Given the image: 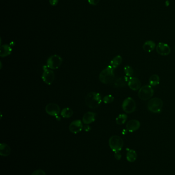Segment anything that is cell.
<instances>
[{"instance_id": "cell-1", "label": "cell", "mask_w": 175, "mask_h": 175, "mask_svg": "<svg viewBox=\"0 0 175 175\" xmlns=\"http://www.w3.org/2000/svg\"><path fill=\"white\" fill-rule=\"evenodd\" d=\"M85 102V104L88 108L92 109H96L102 103V96L100 94L97 92H91L86 95Z\"/></svg>"}, {"instance_id": "cell-2", "label": "cell", "mask_w": 175, "mask_h": 175, "mask_svg": "<svg viewBox=\"0 0 175 175\" xmlns=\"http://www.w3.org/2000/svg\"><path fill=\"white\" fill-rule=\"evenodd\" d=\"M99 80L102 83L104 84L111 83L115 79L114 69L112 66H108L100 73Z\"/></svg>"}, {"instance_id": "cell-3", "label": "cell", "mask_w": 175, "mask_h": 175, "mask_svg": "<svg viewBox=\"0 0 175 175\" xmlns=\"http://www.w3.org/2000/svg\"><path fill=\"white\" fill-rule=\"evenodd\" d=\"M163 102L158 97L152 98L148 103V109L150 112L154 113H159L162 111Z\"/></svg>"}, {"instance_id": "cell-4", "label": "cell", "mask_w": 175, "mask_h": 175, "mask_svg": "<svg viewBox=\"0 0 175 175\" xmlns=\"http://www.w3.org/2000/svg\"><path fill=\"white\" fill-rule=\"evenodd\" d=\"M108 144L111 149L114 152H120L124 145L123 139L117 135H113L111 137L109 138Z\"/></svg>"}, {"instance_id": "cell-5", "label": "cell", "mask_w": 175, "mask_h": 175, "mask_svg": "<svg viewBox=\"0 0 175 175\" xmlns=\"http://www.w3.org/2000/svg\"><path fill=\"white\" fill-rule=\"evenodd\" d=\"M154 89L150 85H145L141 87L138 92V96L140 99L143 101H147L151 99L154 95Z\"/></svg>"}, {"instance_id": "cell-6", "label": "cell", "mask_w": 175, "mask_h": 175, "mask_svg": "<svg viewBox=\"0 0 175 175\" xmlns=\"http://www.w3.org/2000/svg\"><path fill=\"white\" fill-rule=\"evenodd\" d=\"M63 59L60 56L55 54L49 56L47 60V67L51 70L59 69L62 65Z\"/></svg>"}, {"instance_id": "cell-7", "label": "cell", "mask_w": 175, "mask_h": 175, "mask_svg": "<svg viewBox=\"0 0 175 175\" xmlns=\"http://www.w3.org/2000/svg\"><path fill=\"white\" fill-rule=\"evenodd\" d=\"M122 108L124 112L126 113H132L136 110V103L132 98H126L122 103Z\"/></svg>"}, {"instance_id": "cell-8", "label": "cell", "mask_w": 175, "mask_h": 175, "mask_svg": "<svg viewBox=\"0 0 175 175\" xmlns=\"http://www.w3.org/2000/svg\"><path fill=\"white\" fill-rule=\"evenodd\" d=\"M55 78V73L50 69H44L42 75V79L45 83L48 85H52Z\"/></svg>"}, {"instance_id": "cell-9", "label": "cell", "mask_w": 175, "mask_h": 175, "mask_svg": "<svg viewBox=\"0 0 175 175\" xmlns=\"http://www.w3.org/2000/svg\"><path fill=\"white\" fill-rule=\"evenodd\" d=\"M46 113L52 116L57 117L61 112L59 105L56 103H50L45 106Z\"/></svg>"}, {"instance_id": "cell-10", "label": "cell", "mask_w": 175, "mask_h": 175, "mask_svg": "<svg viewBox=\"0 0 175 175\" xmlns=\"http://www.w3.org/2000/svg\"><path fill=\"white\" fill-rule=\"evenodd\" d=\"M82 121L75 120L70 123L69 126V131L73 134H78L83 130V125Z\"/></svg>"}, {"instance_id": "cell-11", "label": "cell", "mask_w": 175, "mask_h": 175, "mask_svg": "<svg viewBox=\"0 0 175 175\" xmlns=\"http://www.w3.org/2000/svg\"><path fill=\"white\" fill-rule=\"evenodd\" d=\"M157 52L162 56H167L171 53V48L167 44L159 43L156 46Z\"/></svg>"}, {"instance_id": "cell-12", "label": "cell", "mask_w": 175, "mask_h": 175, "mask_svg": "<svg viewBox=\"0 0 175 175\" xmlns=\"http://www.w3.org/2000/svg\"><path fill=\"white\" fill-rule=\"evenodd\" d=\"M128 84L129 88L133 91L139 90L141 86V83L139 79L134 77L129 78Z\"/></svg>"}, {"instance_id": "cell-13", "label": "cell", "mask_w": 175, "mask_h": 175, "mask_svg": "<svg viewBox=\"0 0 175 175\" xmlns=\"http://www.w3.org/2000/svg\"><path fill=\"white\" fill-rule=\"evenodd\" d=\"M140 127V122L137 120H131L126 124V128L128 132H132L137 131Z\"/></svg>"}, {"instance_id": "cell-14", "label": "cell", "mask_w": 175, "mask_h": 175, "mask_svg": "<svg viewBox=\"0 0 175 175\" xmlns=\"http://www.w3.org/2000/svg\"><path fill=\"white\" fill-rule=\"evenodd\" d=\"M97 115L95 113L88 112L85 114L82 118V122L85 125H89L95 122L96 118Z\"/></svg>"}, {"instance_id": "cell-15", "label": "cell", "mask_w": 175, "mask_h": 175, "mask_svg": "<svg viewBox=\"0 0 175 175\" xmlns=\"http://www.w3.org/2000/svg\"><path fill=\"white\" fill-rule=\"evenodd\" d=\"M12 47L8 44L3 45L0 47V56L5 58L9 56L12 52Z\"/></svg>"}, {"instance_id": "cell-16", "label": "cell", "mask_w": 175, "mask_h": 175, "mask_svg": "<svg viewBox=\"0 0 175 175\" xmlns=\"http://www.w3.org/2000/svg\"><path fill=\"white\" fill-rule=\"evenodd\" d=\"M129 78L128 77L125 78H119L117 79H115L112 83V86L115 87H123L126 86V83H128Z\"/></svg>"}, {"instance_id": "cell-17", "label": "cell", "mask_w": 175, "mask_h": 175, "mask_svg": "<svg viewBox=\"0 0 175 175\" xmlns=\"http://www.w3.org/2000/svg\"><path fill=\"white\" fill-rule=\"evenodd\" d=\"M11 153V149L10 146L7 144L2 143L0 145V154L2 156H8Z\"/></svg>"}, {"instance_id": "cell-18", "label": "cell", "mask_w": 175, "mask_h": 175, "mask_svg": "<svg viewBox=\"0 0 175 175\" xmlns=\"http://www.w3.org/2000/svg\"><path fill=\"white\" fill-rule=\"evenodd\" d=\"M156 48V44L152 40H148L143 45V49L145 52H151Z\"/></svg>"}, {"instance_id": "cell-19", "label": "cell", "mask_w": 175, "mask_h": 175, "mask_svg": "<svg viewBox=\"0 0 175 175\" xmlns=\"http://www.w3.org/2000/svg\"><path fill=\"white\" fill-rule=\"evenodd\" d=\"M137 158L136 152L132 149H129L126 154V159L129 162H135Z\"/></svg>"}, {"instance_id": "cell-20", "label": "cell", "mask_w": 175, "mask_h": 175, "mask_svg": "<svg viewBox=\"0 0 175 175\" xmlns=\"http://www.w3.org/2000/svg\"><path fill=\"white\" fill-rule=\"evenodd\" d=\"M122 58L120 55H117L111 60L110 66H112L115 69L118 67L122 63Z\"/></svg>"}, {"instance_id": "cell-21", "label": "cell", "mask_w": 175, "mask_h": 175, "mask_svg": "<svg viewBox=\"0 0 175 175\" xmlns=\"http://www.w3.org/2000/svg\"><path fill=\"white\" fill-rule=\"evenodd\" d=\"M73 114V111L70 108H64L61 112V115L64 118H69Z\"/></svg>"}, {"instance_id": "cell-22", "label": "cell", "mask_w": 175, "mask_h": 175, "mask_svg": "<svg viewBox=\"0 0 175 175\" xmlns=\"http://www.w3.org/2000/svg\"><path fill=\"white\" fill-rule=\"evenodd\" d=\"M160 83L159 76L156 74L152 75L149 79V85L151 86H156Z\"/></svg>"}, {"instance_id": "cell-23", "label": "cell", "mask_w": 175, "mask_h": 175, "mask_svg": "<svg viewBox=\"0 0 175 175\" xmlns=\"http://www.w3.org/2000/svg\"><path fill=\"white\" fill-rule=\"evenodd\" d=\"M128 119V116L125 114H121L118 116L116 119V124L118 125H122L125 124Z\"/></svg>"}, {"instance_id": "cell-24", "label": "cell", "mask_w": 175, "mask_h": 175, "mask_svg": "<svg viewBox=\"0 0 175 175\" xmlns=\"http://www.w3.org/2000/svg\"><path fill=\"white\" fill-rule=\"evenodd\" d=\"M124 73L126 75V77L130 78L132 77L133 74V70L132 67L129 66H126L124 68Z\"/></svg>"}, {"instance_id": "cell-25", "label": "cell", "mask_w": 175, "mask_h": 175, "mask_svg": "<svg viewBox=\"0 0 175 175\" xmlns=\"http://www.w3.org/2000/svg\"><path fill=\"white\" fill-rule=\"evenodd\" d=\"M102 101L104 103L106 104H109V103H112L114 101V97L112 95H108L104 96Z\"/></svg>"}, {"instance_id": "cell-26", "label": "cell", "mask_w": 175, "mask_h": 175, "mask_svg": "<svg viewBox=\"0 0 175 175\" xmlns=\"http://www.w3.org/2000/svg\"><path fill=\"white\" fill-rule=\"evenodd\" d=\"M32 175H46V173L42 169H37L34 171Z\"/></svg>"}, {"instance_id": "cell-27", "label": "cell", "mask_w": 175, "mask_h": 175, "mask_svg": "<svg viewBox=\"0 0 175 175\" xmlns=\"http://www.w3.org/2000/svg\"><path fill=\"white\" fill-rule=\"evenodd\" d=\"M100 0H88V2L91 5L95 6L98 4Z\"/></svg>"}, {"instance_id": "cell-28", "label": "cell", "mask_w": 175, "mask_h": 175, "mask_svg": "<svg viewBox=\"0 0 175 175\" xmlns=\"http://www.w3.org/2000/svg\"><path fill=\"white\" fill-rule=\"evenodd\" d=\"M49 4H50L52 6H56L58 4L59 2V0H49Z\"/></svg>"}, {"instance_id": "cell-29", "label": "cell", "mask_w": 175, "mask_h": 175, "mask_svg": "<svg viewBox=\"0 0 175 175\" xmlns=\"http://www.w3.org/2000/svg\"><path fill=\"white\" fill-rule=\"evenodd\" d=\"M83 130L85 132H89L91 131V126L88 125H85L83 126Z\"/></svg>"}, {"instance_id": "cell-30", "label": "cell", "mask_w": 175, "mask_h": 175, "mask_svg": "<svg viewBox=\"0 0 175 175\" xmlns=\"http://www.w3.org/2000/svg\"><path fill=\"white\" fill-rule=\"evenodd\" d=\"M115 157L117 160H120L121 158V155L120 152H115Z\"/></svg>"}, {"instance_id": "cell-31", "label": "cell", "mask_w": 175, "mask_h": 175, "mask_svg": "<svg viewBox=\"0 0 175 175\" xmlns=\"http://www.w3.org/2000/svg\"><path fill=\"white\" fill-rule=\"evenodd\" d=\"M167 1H168V0H167Z\"/></svg>"}]
</instances>
